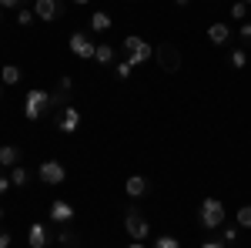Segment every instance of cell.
Masks as SVG:
<instances>
[{
	"instance_id": "1",
	"label": "cell",
	"mask_w": 251,
	"mask_h": 248,
	"mask_svg": "<svg viewBox=\"0 0 251 248\" xmlns=\"http://www.w3.org/2000/svg\"><path fill=\"white\" fill-rule=\"evenodd\" d=\"M198 221H201V228H221L225 225V205L218 201V198H204L201 205H198Z\"/></svg>"
},
{
	"instance_id": "2",
	"label": "cell",
	"mask_w": 251,
	"mask_h": 248,
	"mask_svg": "<svg viewBox=\"0 0 251 248\" xmlns=\"http://www.w3.org/2000/svg\"><path fill=\"white\" fill-rule=\"evenodd\" d=\"M24 114L27 121H40L44 114H50V94L47 91H30L24 101Z\"/></svg>"
},
{
	"instance_id": "3",
	"label": "cell",
	"mask_w": 251,
	"mask_h": 248,
	"mask_svg": "<svg viewBox=\"0 0 251 248\" xmlns=\"http://www.w3.org/2000/svg\"><path fill=\"white\" fill-rule=\"evenodd\" d=\"M121 47L127 51V60H131V67H141L144 60L154 54V51H151V44H144V37H137V34L124 37V44H121Z\"/></svg>"
},
{
	"instance_id": "4",
	"label": "cell",
	"mask_w": 251,
	"mask_h": 248,
	"mask_svg": "<svg viewBox=\"0 0 251 248\" xmlns=\"http://www.w3.org/2000/svg\"><path fill=\"white\" fill-rule=\"evenodd\" d=\"M124 231H127L134 242H144V238L151 235V225H148V218L137 208H127V215H124Z\"/></svg>"
},
{
	"instance_id": "5",
	"label": "cell",
	"mask_w": 251,
	"mask_h": 248,
	"mask_svg": "<svg viewBox=\"0 0 251 248\" xmlns=\"http://www.w3.org/2000/svg\"><path fill=\"white\" fill-rule=\"evenodd\" d=\"M154 57H157V64H161V71H168V74H177V71H181V51H177L174 44H157Z\"/></svg>"
},
{
	"instance_id": "6",
	"label": "cell",
	"mask_w": 251,
	"mask_h": 248,
	"mask_svg": "<svg viewBox=\"0 0 251 248\" xmlns=\"http://www.w3.org/2000/svg\"><path fill=\"white\" fill-rule=\"evenodd\" d=\"M71 51H74L77 57L91 60V57H94V51H97V44H91V37H87L84 30H77V34H71Z\"/></svg>"
},
{
	"instance_id": "7",
	"label": "cell",
	"mask_w": 251,
	"mask_h": 248,
	"mask_svg": "<svg viewBox=\"0 0 251 248\" xmlns=\"http://www.w3.org/2000/svg\"><path fill=\"white\" fill-rule=\"evenodd\" d=\"M37 174L44 178V181H47V185H60V181L67 178V168H64L60 161H44Z\"/></svg>"
},
{
	"instance_id": "8",
	"label": "cell",
	"mask_w": 251,
	"mask_h": 248,
	"mask_svg": "<svg viewBox=\"0 0 251 248\" xmlns=\"http://www.w3.org/2000/svg\"><path fill=\"white\" fill-rule=\"evenodd\" d=\"M77 124H80V111L67 104V108L60 111V117H57V128H60L64 134H74V131H77Z\"/></svg>"
},
{
	"instance_id": "9",
	"label": "cell",
	"mask_w": 251,
	"mask_h": 248,
	"mask_svg": "<svg viewBox=\"0 0 251 248\" xmlns=\"http://www.w3.org/2000/svg\"><path fill=\"white\" fill-rule=\"evenodd\" d=\"M124 191H127L131 198H144V194L151 191V181H148L144 174H131V178H127V185H124Z\"/></svg>"
},
{
	"instance_id": "10",
	"label": "cell",
	"mask_w": 251,
	"mask_h": 248,
	"mask_svg": "<svg viewBox=\"0 0 251 248\" xmlns=\"http://www.w3.org/2000/svg\"><path fill=\"white\" fill-rule=\"evenodd\" d=\"M34 14H37V20H57L60 17V0H37Z\"/></svg>"
},
{
	"instance_id": "11",
	"label": "cell",
	"mask_w": 251,
	"mask_h": 248,
	"mask_svg": "<svg viewBox=\"0 0 251 248\" xmlns=\"http://www.w3.org/2000/svg\"><path fill=\"white\" fill-rule=\"evenodd\" d=\"M27 245L30 248H47V228H44L40 221L30 225V231H27Z\"/></svg>"
},
{
	"instance_id": "12",
	"label": "cell",
	"mask_w": 251,
	"mask_h": 248,
	"mask_svg": "<svg viewBox=\"0 0 251 248\" xmlns=\"http://www.w3.org/2000/svg\"><path fill=\"white\" fill-rule=\"evenodd\" d=\"M208 40H211V44H218V47H225V44L231 40L228 24H211V27H208Z\"/></svg>"
},
{
	"instance_id": "13",
	"label": "cell",
	"mask_w": 251,
	"mask_h": 248,
	"mask_svg": "<svg viewBox=\"0 0 251 248\" xmlns=\"http://www.w3.org/2000/svg\"><path fill=\"white\" fill-rule=\"evenodd\" d=\"M50 218H54L57 225H64V221L74 218V208H71L67 201H50Z\"/></svg>"
},
{
	"instance_id": "14",
	"label": "cell",
	"mask_w": 251,
	"mask_h": 248,
	"mask_svg": "<svg viewBox=\"0 0 251 248\" xmlns=\"http://www.w3.org/2000/svg\"><path fill=\"white\" fill-rule=\"evenodd\" d=\"M91 30H94V34H104V30H111V17H107L104 10L91 14Z\"/></svg>"
},
{
	"instance_id": "15",
	"label": "cell",
	"mask_w": 251,
	"mask_h": 248,
	"mask_svg": "<svg viewBox=\"0 0 251 248\" xmlns=\"http://www.w3.org/2000/svg\"><path fill=\"white\" fill-rule=\"evenodd\" d=\"M20 158V148H14V144H7V148H0V165L3 168H14Z\"/></svg>"
},
{
	"instance_id": "16",
	"label": "cell",
	"mask_w": 251,
	"mask_h": 248,
	"mask_svg": "<svg viewBox=\"0 0 251 248\" xmlns=\"http://www.w3.org/2000/svg\"><path fill=\"white\" fill-rule=\"evenodd\" d=\"M27 181H30V171H27V168H20V165H14V168H10V185L24 188Z\"/></svg>"
},
{
	"instance_id": "17",
	"label": "cell",
	"mask_w": 251,
	"mask_h": 248,
	"mask_svg": "<svg viewBox=\"0 0 251 248\" xmlns=\"http://www.w3.org/2000/svg\"><path fill=\"white\" fill-rule=\"evenodd\" d=\"M94 60L97 64H111V60H114V47H111V44H97Z\"/></svg>"
},
{
	"instance_id": "18",
	"label": "cell",
	"mask_w": 251,
	"mask_h": 248,
	"mask_svg": "<svg viewBox=\"0 0 251 248\" xmlns=\"http://www.w3.org/2000/svg\"><path fill=\"white\" fill-rule=\"evenodd\" d=\"M0 81L14 87V84L20 81V67H14V64H7V67H0Z\"/></svg>"
},
{
	"instance_id": "19",
	"label": "cell",
	"mask_w": 251,
	"mask_h": 248,
	"mask_svg": "<svg viewBox=\"0 0 251 248\" xmlns=\"http://www.w3.org/2000/svg\"><path fill=\"white\" fill-rule=\"evenodd\" d=\"M238 225L251 231V205H241V208H238Z\"/></svg>"
},
{
	"instance_id": "20",
	"label": "cell",
	"mask_w": 251,
	"mask_h": 248,
	"mask_svg": "<svg viewBox=\"0 0 251 248\" xmlns=\"http://www.w3.org/2000/svg\"><path fill=\"white\" fill-rule=\"evenodd\" d=\"M34 17H37V14H34V10H27V7H24V10H17V24H20V27H30V24H34Z\"/></svg>"
},
{
	"instance_id": "21",
	"label": "cell",
	"mask_w": 251,
	"mask_h": 248,
	"mask_svg": "<svg viewBox=\"0 0 251 248\" xmlns=\"http://www.w3.org/2000/svg\"><path fill=\"white\" fill-rule=\"evenodd\" d=\"M154 248H181V242H177V238H171V235H161V238L154 242Z\"/></svg>"
},
{
	"instance_id": "22",
	"label": "cell",
	"mask_w": 251,
	"mask_h": 248,
	"mask_svg": "<svg viewBox=\"0 0 251 248\" xmlns=\"http://www.w3.org/2000/svg\"><path fill=\"white\" fill-rule=\"evenodd\" d=\"M131 71H134V67H131V60H121V64H117V77H121V81H127Z\"/></svg>"
},
{
	"instance_id": "23",
	"label": "cell",
	"mask_w": 251,
	"mask_h": 248,
	"mask_svg": "<svg viewBox=\"0 0 251 248\" xmlns=\"http://www.w3.org/2000/svg\"><path fill=\"white\" fill-rule=\"evenodd\" d=\"M231 64L234 67H245V64H248V54H245V51H231Z\"/></svg>"
},
{
	"instance_id": "24",
	"label": "cell",
	"mask_w": 251,
	"mask_h": 248,
	"mask_svg": "<svg viewBox=\"0 0 251 248\" xmlns=\"http://www.w3.org/2000/svg\"><path fill=\"white\" fill-rule=\"evenodd\" d=\"M245 14H248V3H241V0H238V3H234V7H231V17L245 20Z\"/></svg>"
},
{
	"instance_id": "25",
	"label": "cell",
	"mask_w": 251,
	"mask_h": 248,
	"mask_svg": "<svg viewBox=\"0 0 251 248\" xmlns=\"http://www.w3.org/2000/svg\"><path fill=\"white\" fill-rule=\"evenodd\" d=\"M57 87H60V91H67V94H71V87H74V81H71V77L64 74V77H60V84H57Z\"/></svg>"
},
{
	"instance_id": "26",
	"label": "cell",
	"mask_w": 251,
	"mask_h": 248,
	"mask_svg": "<svg viewBox=\"0 0 251 248\" xmlns=\"http://www.w3.org/2000/svg\"><path fill=\"white\" fill-rule=\"evenodd\" d=\"M10 242H14V238H10V231L0 228V248H10Z\"/></svg>"
},
{
	"instance_id": "27",
	"label": "cell",
	"mask_w": 251,
	"mask_h": 248,
	"mask_svg": "<svg viewBox=\"0 0 251 248\" xmlns=\"http://www.w3.org/2000/svg\"><path fill=\"white\" fill-rule=\"evenodd\" d=\"M234 238H238V228H225V242H228V245H231Z\"/></svg>"
},
{
	"instance_id": "28",
	"label": "cell",
	"mask_w": 251,
	"mask_h": 248,
	"mask_svg": "<svg viewBox=\"0 0 251 248\" xmlns=\"http://www.w3.org/2000/svg\"><path fill=\"white\" fill-rule=\"evenodd\" d=\"M241 40H248V44H251V24H241Z\"/></svg>"
},
{
	"instance_id": "29",
	"label": "cell",
	"mask_w": 251,
	"mask_h": 248,
	"mask_svg": "<svg viewBox=\"0 0 251 248\" xmlns=\"http://www.w3.org/2000/svg\"><path fill=\"white\" fill-rule=\"evenodd\" d=\"M201 248H228V242H204Z\"/></svg>"
},
{
	"instance_id": "30",
	"label": "cell",
	"mask_w": 251,
	"mask_h": 248,
	"mask_svg": "<svg viewBox=\"0 0 251 248\" xmlns=\"http://www.w3.org/2000/svg\"><path fill=\"white\" fill-rule=\"evenodd\" d=\"M7 188H10V178H0V194H3Z\"/></svg>"
},
{
	"instance_id": "31",
	"label": "cell",
	"mask_w": 251,
	"mask_h": 248,
	"mask_svg": "<svg viewBox=\"0 0 251 248\" xmlns=\"http://www.w3.org/2000/svg\"><path fill=\"white\" fill-rule=\"evenodd\" d=\"M20 0H0V7H17Z\"/></svg>"
},
{
	"instance_id": "32",
	"label": "cell",
	"mask_w": 251,
	"mask_h": 248,
	"mask_svg": "<svg viewBox=\"0 0 251 248\" xmlns=\"http://www.w3.org/2000/svg\"><path fill=\"white\" fill-rule=\"evenodd\" d=\"M127 248H144V242H131V245H127Z\"/></svg>"
},
{
	"instance_id": "33",
	"label": "cell",
	"mask_w": 251,
	"mask_h": 248,
	"mask_svg": "<svg viewBox=\"0 0 251 248\" xmlns=\"http://www.w3.org/2000/svg\"><path fill=\"white\" fill-rule=\"evenodd\" d=\"M174 3H177V7H184V3H188V0H174Z\"/></svg>"
},
{
	"instance_id": "34",
	"label": "cell",
	"mask_w": 251,
	"mask_h": 248,
	"mask_svg": "<svg viewBox=\"0 0 251 248\" xmlns=\"http://www.w3.org/2000/svg\"><path fill=\"white\" fill-rule=\"evenodd\" d=\"M74 3H91V0H74Z\"/></svg>"
},
{
	"instance_id": "35",
	"label": "cell",
	"mask_w": 251,
	"mask_h": 248,
	"mask_svg": "<svg viewBox=\"0 0 251 248\" xmlns=\"http://www.w3.org/2000/svg\"><path fill=\"white\" fill-rule=\"evenodd\" d=\"M241 3H251V0H241Z\"/></svg>"
},
{
	"instance_id": "36",
	"label": "cell",
	"mask_w": 251,
	"mask_h": 248,
	"mask_svg": "<svg viewBox=\"0 0 251 248\" xmlns=\"http://www.w3.org/2000/svg\"><path fill=\"white\" fill-rule=\"evenodd\" d=\"M0 97H3V87H0Z\"/></svg>"
}]
</instances>
